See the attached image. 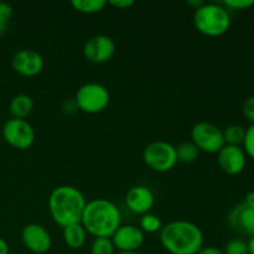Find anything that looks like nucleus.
Masks as SVG:
<instances>
[{"mask_svg": "<svg viewBox=\"0 0 254 254\" xmlns=\"http://www.w3.org/2000/svg\"><path fill=\"white\" fill-rule=\"evenodd\" d=\"M222 133L225 145L242 146L246 136V128H243L242 126H240V124H231L225 130H222Z\"/></svg>", "mask_w": 254, "mask_h": 254, "instance_id": "6ab92c4d", "label": "nucleus"}, {"mask_svg": "<svg viewBox=\"0 0 254 254\" xmlns=\"http://www.w3.org/2000/svg\"><path fill=\"white\" fill-rule=\"evenodd\" d=\"M12 15V7L11 5L7 2L0 1V35L4 34L7 29L10 19Z\"/></svg>", "mask_w": 254, "mask_h": 254, "instance_id": "b1692460", "label": "nucleus"}, {"mask_svg": "<svg viewBox=\"0 0 254 254\" xmlns=\"http://www.w3.org/2000/svg\"><path fill=\"white\" fill-rule=\"evenodd\" d=\"M9 109L12 118L25 119L34 111V101L27 94H17L10 101Z\"/></svg>", "mask_w": 254, "mask_h": 254, "instance_id": "f3484780", "label": "nucleus"}, {"mask_svg": "<svg viewBox=\"0 0 254 254\" xmlns=\"http://www.w3.org/2000/svg\"><path fill=\"white\" fill-rule=\"evenodd\" d=\"M61 111L64 114H67V116H72V114L77 113L78 112V107H77L76 101L74 98L72 99H66V101L62 103Z\"/></svg>", "mask_w": 254, "mask_h": 254, "instance_id": "cd10ccee", "label": "nucleus"}, {"mask_svg": "<svg viewBox=\"0 0 254 254\" xmlns=\"http://www.w3.org/2000/svg\"><path fill=\"white\" fill-rule=\"evenodd\" d=\"M217 161L221 170L227 175H240L247 164V155L242 146L225 145L217 153Z\"/></svg>", "mask_w": 254, "mask_h": 254, "instance_id": "4468645a", "label": "nucleus"}, {"mask_svg": "<svg viewBox=\"0 0 254 254\" xmlns=\"http://www.w3.org/2000/svg\"><path fill=\"white\" fill-rule=\"evenodd\" d=\"M225 254H248L247 242L241 238H235L227 242L223 250Z\"/></svg>", "mask_w": 254, "mask_h": 254, "instance_id": "5701e85b", "label": "nucleus"}, {"mask_svg": "<svg viewBox=\"0 0 254 254\" xmlns=\"http://www.w3.org/2000/svg\"><path fill=\"white\" fill-rule=\"evenodd\" d=\"M81 225L94 238H111L122 226L121 210L111 200L94 198L87 202Z\"/></svg>", "mask_w": 254, "mask_h": 254, "instance_id": "f257e3e1", "label": "nucleus"}, {"mask_svg": "<svg viewBox=\"0 0 254 254\" xmlns=\"http://www.w3.org/2000/svg\"><path fill=\"white\" fill-rule=\"evenodd\" d=\"M5 143L17 150H26L35 141V129L26 119L10 118L1 129Z\"/></svg>", "mask_w": 254, "mask_h": 254, "instance_id": "6e6552de", "label": "nucleus"}, {"mask_svg": "<svg viewBox=\"0 0 254 254\" xmlns=\"http://www.w3.org/2000/svg\"><path fill=\"white\" fill-rule=\"evenodd\" d=\"M245 202L250 203V205H254V191H250V192H247V195H246L245 197Z\"/></svg>", "mask_w": 254, "mask_h": 254, "instance_id": "473e14b6", "label": "nucleus"}, {"mask_svg": "<svg viewBox=\"0 0 254 254\" xmlns=\"http://www.w3.org/2000/svg\"><path fill=\"white\" fill-rule=\"evenodd\" d=\"M223 6L227 10H246L254 6V0H225Z\"/></svg>", "mask_w": 254, "mask_h": 254, "instance_id": "a878e982", "label": "nucleus"}, {"mask_svg": "<svg viewBox=\"0 0 254 254\" xmlns=\"http://www.w3.org/2000/svg\"><path fill=\"white\" fill-rule=\"evenodd\" d=\"M11 67L20 76L35 77L42 72L45 61L40 52L31 49H22L12 56Z\"/></svg>", "mask_w": 254, "mask_h": 254, "instance_id": "9d476101", "label": "nucleus"}, {"mask_svg": "<svg viewBox=\"0 0 254 254\" xmlns=\"http://www.w3.org/2000/svg\"><path fill=\"white\" fill-rule=\"evenodd\" d=\"M188 5H190V6L193 7V10L198 9L200 6H202L203 5V1L202 0H188Z\"/></svg>", "mask_w": 254, "mask_h": 254, "instance_id": "2f4dec72", "label": "nucleus"}, {"mask_svg": "<svg viewBox=\"0 0 254 254\" xmlns=\"http://www.w3.org/2000/svg\"><path fill=\"white\" fill-rule=\"evenodd\" d=\"M87 200L81 190L71 185L57 186L49 197L50 216L56 225L64 228L81 223Z\"/></svg>", "mask_w": 254, "mask_h": 254, "instance_id": "f03ea898", "label": "nucleus"}, {"mask_svg": "<svg viewBox=\"0 0 254 254\" xmlns=\"http://www.w3.org/2000/svg\"><path fill=\"white\" fill-rule=\"evenodd\" d=\"M196 254H225V253H223L222 250H220V248L217 247H213V246H207V247L203 246V247L201 248V250Z\"/></svg>", "mask_w": 254, "mask_h": 254, "instance_id": "c756f323", "label": "nucleus"}, {"mask_svg": "<svg viewBox=\"0 0 254 254\" xmlns=\"http://www.w3.org/2000/svg\"><path fill=\"white\" fill-rule=\"evenodd\" d=\"M117 252H138L145 241V233L134 225H122L111 237Z\"/></svg>", "mask_w": 254, "mask_h": 254, "instance_id": "ddd939ff", "label": "nucleus"}, {"mask_svg": "<svg viewBox=\"0 0 254 254\" xmlns=\"http://www.w3.org/2000/svg\"><path fill=\"white\" fill-rule=\"evenodd\" d=\"M139 228H140L144 233H156L160 232V230L163 228V222H161V220L158 216L149 212L141 216Z\"/></svg>", "mask_w": 254, "mask_h": 254, "instance_id": "412c9836", "label": "nucleus"}, {"mask_svg": "<svg viewBox=\"0 0 254 254\" xmlns=\"http://www.w3.org/2000/svg\"><path fill=\"white\" fill-rule=\"evenodd\" d=\"M200 156V150L192 141H184L176 146V158L178 163L191 164Z\"/></svg>", "mask_w": 254, "mask_h": 254, "instance_id": "a211bd4d", "label": "nucleus"}, {"mask_svg": "<svg viewBox=\"0 0 254 254\" xmlns=\"http://www.w3.org/2000/svg\"><path fill=\"white\" fill-rule=\"evenodd\" d=\"M242 149L245 150L246 155L254 159V124H250L246 129V136L243 140Z\"/></svg>", "mask_w": 254, "mask_h": 254, "instance_id": "393cba45", "label": "nucleus"}, {"mask_svg": "<svg viewBox=\"0 0 254 254\" xmlns=\"http://www.w3.org/2000/svg\"><path fill=\"white\" fill-rule=\"evenodd\" d=\"M242 112L245 118L250 122L251 124H254V96L248 97L242 106Z\"/></svg>", "mask_w": 254, "mask_h": 254, "instance_id": "bb28decb", "label": "nucleus"}, {"mask_svg": "<svg viewBox=\"0 0 254 254\" xmlns=\"http://www.w3.org/2000/svg\"><path fill=\"white\" fill-rule=\"evenodd\" d=\"M191 141L206 154H217L225 146L222 129L210 122H198L191 129Z\"/></svg>", "mask_w": 254, "mask_h": 254, "instance_id": "0eeeda50", "label": "nucleus"}, {"mask_svg": "<svg viewBox=\"0 0 254 254\" xmlns=\"http://www.w3.org/2000/svg\"><path fill=\"white\" fill-rule=\"evenodd\" d=\"M116 254H140L139 252H117Z\"/></svg>", "mask_w": 254, "mask_h": 254, "instance_id": "f704fd0d", "label": "nucleus"}, {"mask_svg": "<svg viewBox=\"0 0 254 254\" xmlns=\"http://www.w3.org/2000/svg\"><path fill=\"white\" fill-rule=\"evenodd\" d=\"M72 7L82 14H97L107 6L106 0H73Z\"/></svg>", "mask_w": 254, "mask_h": 254, "instance_id": "aec40b11", "label": "nucleus"}, {"mask_svg": "<svg viewBox=\"0 0 254 254\" xmlns=\"http://www.w3.org/2000/svg\"><path fill=\"white\" fill-rule=\"evenodd\" d=\"M143 160L149 169L156 173H168L178 164L176 146L165 140L151 141L144 148Z\"/></svg>", "mask_w": 254, "mask_h": 254, "instance_id": "423d86ee", "label": "nucleus"}, {"mask_svg": "<svg viewBox=\"0 0 254 254\" xmlns=\"http://www.w3.org/2000/svg\"><path fill=\"white\" fill-rule=\"evenodd\" d=\"M193 25L205 36H222L231 26L230 12L223 5L203 2L202 6L193 12Z\"/></svg>", "mask_w": 254, "mask_h": 254, "instance_id": "20e7f679", "label": "nucleus"}, {"mask_svg": "<svg viewBox=\"0 0 254 254\" xmlns=\"http://www.w3.org/2000/svg\"><path fill=\"white\" fill-rule=\"evenodd\" d=\"M107 4L113 7H117V9H128V7L133 6L134 1L133 0H111Z\"/></svg>", "mask_w": 254, "mask_h": 254, "instance_id": "c85d7f7f", "label": "nucleus"}, {"mask_svg": "<svg viewBox=\"0 0 254 254\" xmlns=\"http://www.w3.org/2000/svg\"><path fill=\"white\" fill-rule=\"evenodd\" d=\"M91 254H116V247L111 238H94L91 245Z\"/></svg>", "mask_w": 254, "mask_h": 254, "instance_id": "4be33fe9", "label": "nucleus"}, {"mask_svg": "<svg viewBox=\"0 0 254 254\" xmlns=\"http://www.w3.org/2000/svg\"><path fill=\"white\" fill-rule=\"evenodd\" d=\"M78 111L87 114H98L106 111L111 102V93L106 86L97 82L84 83L74 96Z\"/></svg>", "mask_w": 254, "mask_h": 254, "instance_id": "39448f33", "label": "nucleus"}, {"mask_svg": "<svg viewBox=\"0 0 254 254\" xmlns=\"http://www.w3.org/2000/svg\"><path fill=\"white\" fill-rule=\"evenodd\" d=\"M21 241L27 251L35 254L47 253L52 247L49 231L39 223H29L21 231Z\"/></svg>", "mask_w": 254, "mask_h": 254, "instance_id": "f8f14e48", "label": "nucleus"}, {"mask_svg": "<svg viewBox=\"0 0 254 254\" xmlns=\"http://www.w3.org/2000/svg\"><path fill=\"white\" fill-rule=\"evenodd\" d=\"M159 233L161 246L170 254H196L203 247V232L190 221L169 222Z\"/></svg>", "mask_w": 254, "mask_h": 254, "instance_id": "7ed1b4c3", "label": "nucleus"}, {"mask_svg": "<svg viewBox=\"0 0 254 254\" xmlns=\"http://www.w3.org/2000/svg\"><path fill=\"white\" fill-rule=\"evenodd\" d=\"M9 253H10L9 245H7V242L4 240V238L0 237V254H9Z\"/></svg>", "mask_w": 254, "mask_h": 254, "instance_id": "7c9ffc66", "label": "nucleus"}, {"mask_svg": "<svg viewBox=\"0 0 254 254\" xmlns=\"http://www.w3.org/2000/svg\"><path fill=\"white\" fill-rule=\"evenodd\" d=\"M116 42L108 35H96L86 41L83 46V56L92 64H106L116 54Z\"/></svg>", "mask_w": 254, "mask_h": 254, "instance_id": "1a4fd4ad", "label": "nucleus"}, {"mask_svg": "<svg viewBox=\"0 0 254 254\" xmlns=\"http://www.w3.org/2000/svg\"><path fill=\"white\" fill-rule=\"evenodd\" d=\"M155 203V196L149 188L136 185L129 189L126 195V205L131 212L136 215H145L151 211Z\"/></svg>", "mask_w": 254, "mask_h": 254, "instance_id": "2eb2a0df", "label": "nucleus"}, {"mask_svg": "<svg viewBox=\"0 0 254 254\" xmlns=\"http://www.w3.org/2000/svg\"><path fill=\"white\" fill-rule=\"evenodd\" d=\"M227 223L233 232L251 238L254 236V205L241 202L230 211Z\"/></svg>", "mask_w": 254, "mask_h": 254, "instance_id": "9b49d317", "label": "nucleus"}, {"mask_svg": "<svg viewBox=\"0 0 254 254\" xmlns=\"http://www.w3.org/2000/svg\"><path fill=\"white\" fill-rule=\"evenodd\" d=\"M248 246V254H254V236L250 238V241L247 242Z\"/></svg>", "mask_w": 254, "mask_h": 254, "instance_id": "72a5a7b5", "label": "nucleus"}, {"mask_svg": "<svg viewBox=\"0 0 254 254\" xmlns=\"http://www.w3.org/2000/svg\"><path fill=\"white\" fill-rule=\"evenodd\" d=\"M64 243L71 250H79L84 246L87 241V232L81 223H74L64 228L62 232Z\"/></svg>", "mask_w": 254, "mask_h": 254, "instance_id": "dca6fc26", "label": "nucleus"}]
</instances>
